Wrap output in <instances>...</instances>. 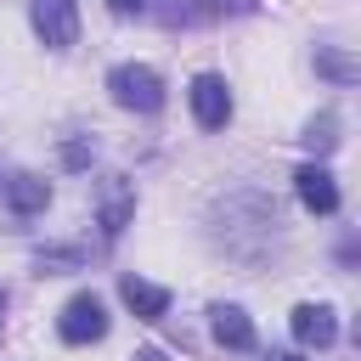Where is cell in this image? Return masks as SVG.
<instances>
[{
	"label": "cell",
	"instance_id": "7c38bea8",
	"mask_svg": "<svg viewBox=\"0 0 361 361\" xmlns=\"http://www.w3.org/2000/svg\"><path fill=\"white\" fill-rule=\"evenodd\" d=\"M305 147H310V152H333V147H338V113H316V118L305 124Z\"/></svg>",
	"mask_w": 361,
	"mask_h": 361
},
{
	"label": "cell",
	"instance_id": "9c48e42d",
	"mask_svg": "<svg viewBox=\"0 0 361 361\" xmlns=\"http://www.w3.org/2000/svg\"><path fill=\"white\" fill-rule=\"evenodd\" d=\"M209 333L220 350H254V322L243 305H209Z\"/></svg>",
	"mask_w": 361,
	"mask_h": 361
},
{
	"label": "cell",
	"instance_id": "d6986e66",
	"mask_svg": "<svg viewBox=\"0 0 361 361\" xmlns=\"http://www.w3.org/2000/svg\"><path fill=\"white\" fill-rule=\"evenodd\" d=\"M0 322H6V293H0Z\"/></svg>",
	"mask_w": 361,
	"mask_h": 361
},
{
	"label": "cell",
	"instance_id": "277c9868",
	"mask_svg": "<svg viewBox=\"0 0 361 361\" xmlns=\"http://www.w3.org/2000/svg\"><path fill=\"white\" fill-rule=\"evenodd\" d=\"M186 102H192V113H197L203 130H226L231 124V85L220 73H197L186 85Z\"/></svg>",
	"mask_w": 361,
	"mask_h": 361
},
{
	"label": "cell",
	"instance_id": "9a60e30c",
	"mask_svg": "<svg viewBox=\"0 0 361 361\" xmlns=\"http://www.w3.org/2000/svg\"><path fill=\"white\" fill-rule=\"evenodd\" d=\"M62 158H68V169H85V164H90V147H85V141H68Z\"/></svg>",
	"mask_w": 361,
	"mask_h": 361
},
{
	"label": "cell",
	"instance_id": "6da1fadb",
	"mask_svg": "<svg viewBox=\"0 0 361 361\" xmlns=\"http://www.w3.org/2000/svg\"><path fill=\"white\" fill-rule=\"evenodd\" d=\"M107 96H113L124 113H158V107H164V79H158V68H147V62H118V68L107 73Z\"/></svg>",
	"mask_w": 361,
	"mask_h": 361
},
{
	"label": "cell",
	"instance_id": "ba28073f",
	"mask_svg": "<svg viewBox=\"0 0 361 361\" xmlns=\"http://www.w3.org/2000/svg\"><path fill=\"white\" fill-rule=\"evenodd\" d=\"M118 299L130 305V316L135 322H164V310H169V288H158V282H141V276H118Z\"/></svg>",
	"mask_w": 361,
	"mask_h": 361
},
{
	"label": "cell",
	"instance_id": "8992f818",
	"mask_svg": "<svg viewBox=\"0 0 361 361\" xmlns=\"http://www.w3.org/2000/svg\"><path fill=\"white\" fill-rule=\"evenodd\" d=\"M288 327H293V338H299L305 350H327V344L338 338V310H333V305H293Z\"/></svg>",
	"mask_w": 361,
	"mask_h": 361
},
{
	"label": "cell",
	"instance_id": "4fadbf2b",
	"mask_svg": "<svg viewBox=\"0 0 361 361\" xmlns=\"http://www.w3.org/2000/svg\"><path fill=\"white\" fill-rule=\"evenodd\" d=\"M34 265H39V276H56V271H79L85 254H79V248H39Z\"/></svg>",
	"mask_w": 361,
	"mask_h": 361
},
{
	"label": "cell",
	"instance_id": "5bb4252c",
	"mask_svg": "<svg viewBox=\"0 0 361 361\" xmlns=\"http://www.w3.org/2000/svg\"><path fill=\"white\" fill-rule=\"evenodd\" d=\"M316 68H322L327 79H338V85H355V62H350L344 51H316Z\"/></svg>",
	"mask_w": 361,
	"mask_h": 361
},
{
	"label": "cell",
	"instance_id": "ac0fdd59",
	"mask_svg": "<svg viewBox=\"0 0 361 361\" xmlns=\"http://www.w3.org/2000/svg\"><path fill=\"white\" fill-rule=\"evenodd\" d=\"M265 361H299V355H293V350H271Z\"/></svg>",
	"mask_w": 361,
	"mask_h": 361
},
{
	"label": "cell",
	"instance_id": "e0dca14e",
	"mask_svg": "<svg viewBox=\"0 0 361 361\" xmlns=\"http://www.w3.org/2000/svg\"><path fill=\"white\" fill-rule=\"evenodd\" d=\"M130 361H169V355H164V350H135Z\"/></svg>",
	"mask_w": 361,
	"mask_h": 361
},
{
	"label": "cell",
	"instance_id": "7a4b0ae2",
	"mask_svg": "<svg viewBox=\"0 0 361 361\" xmlns=\"http://www.w3.org/2000/svg\"><path fill=\"white\" fill-rule=\"evenodd\" d=\"M107 305L96 299V293H73L68 305H62V316H56V333L68 338V344H96V338H107Z\"/></svg>",
	"mask_w": 361,
	"mask_h": 361
},
{
	"label": "cell",
	"instance_id": "3957f363",
	"mask_svg": "<svg viewBox=\"0 0 361 361\" xmlns=\"http://www.w3.org/2000/svg\"><path fill=\"white\" fill-rule=\"evenodd\" d=\"M28 23L51 51H68L79 39V0H28Z\"/></svg>",
	"mask_w": 361,
	"mask_h": 361
},
{
	"label": "cell",
	"instance_id": "30bf717a",
	"mask_svg": "<svg viewBox=\"0 0 361 361\" xmlns=\"http://www.w3.org/2000/svg\"><path fill=\"white\" fill-rule=\"evenodd\" d=\"M226 11H254V0H175V6H158V17L169 28H186V23H214Z\"/></svg>",
	"mask_w": 361,
	"mask_h": 361
},
{
	"label": "cell",
	"instance_id": "52a82bcc",
	"mask_svg": "<svg viewBox=\"0 0 361 361\" xmlns=\"http://www.w3.org/2000/svg\"><path fill=\"white\" fill-rule=\"evenodd\" d=\"M293 186H299V203H305L310 214H333V209H338V180H333L327 164H299Z\"/></svg>",
	"mask_w": 361,
	"mask_h": 361
},
{
	"label": "cell",
	"instance_id": "5b68a950",
	"mask_svg": "<svg viewBox=\"0 0 361 361\" xmlns=\"http://www.w3.org/2000/svg\"><path fill=\"white\" fill-rule=\"evenodd\" d=\"M130 214H135V186H130L124 175H102V180H96V220H102V237L113 243V237L130 226Z\"/></svg>",
	"mask_w": 361,
	"mask_h": 361
},
{
	"label": "cell",
	"instance_id": "8fae6325",
	"mask_svg": "<svg viewBox=\"0 0 361 361\" xmlns=\"http://www.w3.org/2000/svg\"><path fill=\"white\" fill-rule=\"evenodd\" d=\"M0 192H6V203H11V214H45V203H51V180H39V175H28V169H17L11 180H0Z\"/></svg>",
	"mask_w": 361,
	"mask_h": 361
},
{
	"label": "cell",
	"instance_id": "2e32d148",
	"mask_svg": "<svg viewBox=\"0 0 361 361\" xmlns=\"http://www.w3.org/2000/svg\"><path fill=\"white\" fill-rule=\"evenodd\" d=\"M147 6H152V0H107V11H113V17H141Z\"/></svg>",
	"mask_w": 361,
	"mask_h": 361
}]
</instances>
